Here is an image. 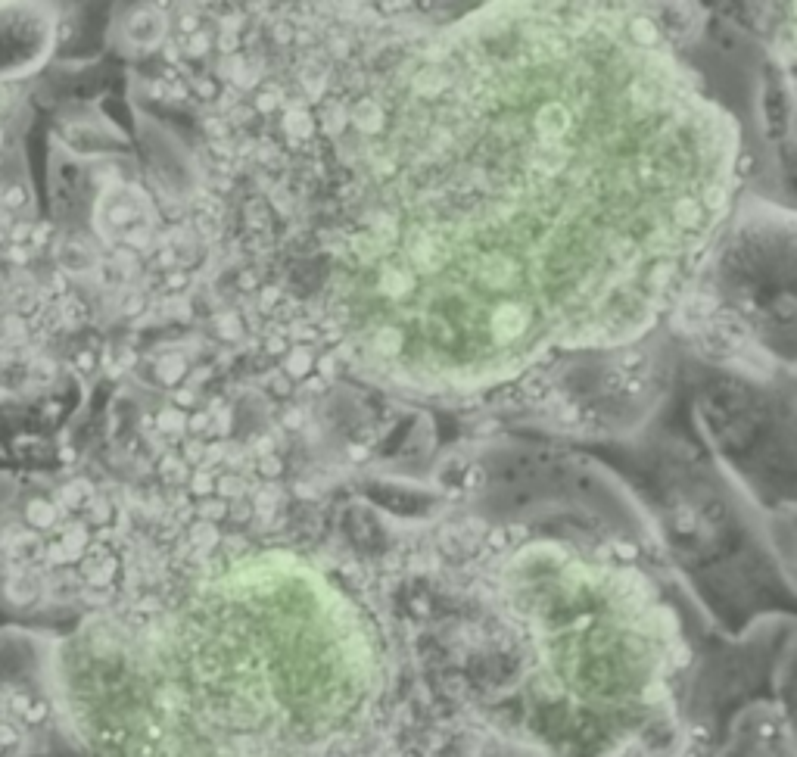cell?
Segmentation results:
<instances>
[{
    "label": "cell",
    "mask_w": 797,
    "mask_h": 757,
    "mask_svg": "<svg viewBox=\"0 0 797 757\" xmlns=\"http://www.w3.org/2000/svg\"><path fill=\"white\" fill-rule=\"evenodd\" d=\"M7 599L13 602V605H29V602H35L38 596H41V577L35 574V571H13L10 577H7Z\"/></svg>",
    "instance_id": "6da1fadb"
},
{
    "label": "cell",
    "mask_w": 797,
    "mask_h": 757,
    "mask_svg": "<svg viewBox=\"0 0 797 757\" xmlns=\"http://www.w3.org/2000/svg\"><path fill=\"white\" fill-rule=\"evenodd\" d=\"M25 524L32 533H47L60 524V508L53 505V499H32L25 505Z\"/></svg>",
    "instance_id": "7a4b0ae2"
},
{
    "label": "cell",
    "mask_w": 797,
    "mask_h": 757,
    "mask_svg": "<svg viewBox=\"0 0 797 757\" xmlns=\"http://www.w3.org/2000/svg\"><path fill=\"white\" fill-rule=\"evenodd\" d=\"M57 259L60 265L66 268V272H85V268H91V247L85 240H75V237H66L60 240V247H57Z\"/></svg>",
    "instance_id": "3957f363"
},
{
    "label": "cell",
    "mask_w": 797,
    "mask_h": 757,
    "mask_svg": "<svg viewBox=\"0 0 797 757\" xmlns=\"http://www.w3.org/2000/svg\"><path fill=\"white\" fill-rule=\"evenodd\" d=\"M32 203V197H29V187L25 184H4L0 187V209H4L7 215H13V212H22L25 206Z\"/></svg>",
    "instance_id": "277c9868"
},
{
    "label": "cell",
    "mask_w": 797,
    "mask_h": 757,
    "mask_svg": "<svg viewBox=\"0 0 797 757\" xmlns=\"http://www.w3.org/2000/svg\"><path fill=\"white\" fill-rule=\"evenodd\" d=\"M16 85H0V116H4L7 110H13V103H16Z\"/></svg>",
    "instance_id": "5b68a950"
},
{
    "label": "cell",
    "mask_w": 797,
    "mask_h": 757,
    "mask_svg": "<svg viewBox=\"0 0 797 757\" xmlns=\"http://www.w3.org/2000/svg\"><path fill=\"white\" fill-rule=\"evenodd\" d=\"M32 253L35 250H29V247H7V259L13 262V265H25L32 259Z\"/></svg>",
    "instance_id": "8992f818"
},
{
    "label": "cell",
    "mask_w": 797,
    "mask_h": 757,
    "mask_svg": "<svg viewBox=\"0 0 797 757\" xmlns=\"http://www.w3.org/2000/svg\"><path fill=\"white\" fill-rule=\"evenodd\" d=\"M10 231H13V215L0 209V247H7L10 243Z\"/></svg>",
    "instance_id": "52a82bcc"
},
{
    "label": "cell",
    "mask_w": 797,
    "mask_h": 757,
    "mask_svg": "<svg viewBox=\"0 0 797 757\" xmlns=\"http://www.w3.org/2000/svg\"><path fill=\"white\" fill-rule=\"evenodd\" d=\"M0 346H7V334H4V318H0Z\"/></svg>",
    "instance_id": "ba28073f"
},
{
    "label": "cell",
    "mask_w": 797,
    "mask_h": 757,
    "mask_svg": "<svg viewBox=\"0 0 797 757\" xmlns=\"http://www.w3.org/2000/svg\"><path fill=\"white\" fill-rule=\"evenodd\" d=\"M0 147H4V125H0Z\"/></svg>",
    "instance_id": "9c48e42d"
}]
</instances>
